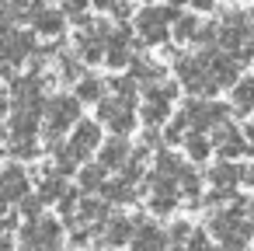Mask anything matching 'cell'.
Returning a JSON list of instances; mask_svg holds the SVG:
<instances>
[{
    "mask_svg": "<svg viewBox=\"0 0 254 251\" xmlns=\"http://www.w3.org/2000/svg\"><path fill=\"white\" fill-rule=\"evenodd\" d=\"M108 87L115 91V98H119V101L132 105V94H136V87H132V77H112V81H108Z\"/></svg>",
    "mask_w": 254,
    "mask_h": 251,
    "instance_id": "obj_18",
    "label": "cell"
},
{
    "mask_svg": "<svg viewBox=\"0 0 254 251\" xmlns=\"http://www.w3.org/2000/svg\"><path fill=\"white\" fill-rule=\"evenodd\" d=\"M60 67H63L66 81H80V63H77L73 56H63V60H60Z\"/></svg>",
    "mask_w": 254,
    "mask_h": 251,
    "instance_id": "obj_28",
    "label": "cell"
},
{
    "mask_svg": "<svg viewBox=\"0 0 254 251\" xmlns=\"http://www.w3.org/2000/svg\"><path fill=\"white\" fill-rule=\"evenodd\" d=\"M129 237H132V220L129 216H112L108 230H105V241L108 244H126Z\"/></svg>",
    "mask_w": 254,
    "mask_h": 251,
    "instance_id": "obj_12",
    "label": "cell"
},
{
    "mask_svg": "<svg viewBox=\"0 0 254 251\" xmlns=\"http://www.w3.org/2000/svg\"><path fill=\"white\" fill-rule=\"evenodd\" d=\"M28 195V174L21 167H7L0 174V199L11 202V199H25Z\"/></svg>",
    "mask_w": 254,
    "mask_h": 251,
    "instance_id": "obj_6",
    "label": "cell"
},
{
    "mask_svg": "<svg viewBox=\"0 0 254 251\" xmlns=\"http://www.w3.org/2000/svg\"><path fill=\"white\" fill-rule=\"evenodd\" d=\"M160 74H164V70H160V67H153V63H143V60H136V63H132V77H136V81H143V84H157V81H160Z\"/></svg>",
    "mask_w": 254,
    "mask_h": 251,
    "instance_id": "obj_17",
    "label": "cell"
},
{
    "mask_svg": "<svg viewBox=\"0 0 254 251\" xmlns=\"http://www.w3.org/2000/svg\"><path fill=\"white\" fill-rule=\"evenodd\" d=\"M101 195H105V202H129L136 192L129 188V181H105L101 185Z\"/></svg>",
    "mask_w": 254,
    "mask_h": 251,
    "instance_id": "obj_14",
    "label": "cell"
},
{
    "mask_svg": "<svg viewBox=\"0 0 254 251\" xmlns=\"http://www.w3.org/2000/svg\"><path fill=\"white\" fill-rule=\"evenodd\" d=\"M21 213L35 223V220H39V213H42V202H39L35 195H25V199H21Z\"/></svg>",
    "mask_w": 254,
    "mask_h": 251,
    "instance_id": "obj_25",
    "label": "cell"
},
{
    "mask_svg": "<svg viewBox=\"0 0 254 251\" xmlns=\"http://www.w3.org/2000/svg\"><path fill=\"white\" fill-rule=\"evenodd\" d=\"M28 11H32L35 32H46V35H60L63 32V11H49V7H28Z\"/></svg>",
    "mask_w": 254,
    "mask_h": 251,
    "instance_id": "obj_8",
    "label": "cell"
},
{
    "mask_svg": "<svg viewBox=\"0 0 254 251\" xmlns=\"http://www.w3.org/2000/svg\"><path fill=\"white\" fill-rule=\"evenodd\" d=\"M32 46H35V39L28 35V32H4L0 35V56H4V63L7 67H14V63H21L28 53H32Z\"/></svg>",
    "mask_w": 254,
    "mask_h": 251,
    "instance_id": "obj_5",
    "label": "cell"
},
{
    "mask_svg": "<svg viewBox=\"0 0 254 251\" xmlns=\"http://www.w3.org/2000/svg\"><path fill=\"white\" fill-rule=\"evenodd\" d=\"M174 25H178V28H174V39H178V42H188V39H195V32H198V21H195V18H178Z\"/></svg>",
    "mask_w": 254,
    "mask_h": 251,
    "instance_id": "obj_21",
    "label": "cell"
},
{
    "mask_svg": "<svg viewBox=\"0 0 254 251\" xmlns=\"http://www.w3.org/2000/svg\"><path fill=\"white\" fill-rule=\"evenodd\" d=\"M11 154H14V157H32V154H35V143H14Z\"/></svg>",
    "mask_w": 254,
    "mask_h": 251,
    "instance_id": "obj_31",
    "label": "cell"
},
{
    "mask_svg": "<svg viewBox=\"0 0 254 251\" xmlns=\"http://www.w3.org/2000/svg\"><path fill=\"white\" fill-rule=\"evenodd\" d=\"M247 136H251V150H254V122L247 126Z\"/></svg>",
    "mask_w": 254,
    "mask_h": 251,
    "instance_id": "obj_35",
    "label": "cell"
},
{
    "mask_svg": "<svg viewBox=\"0 0 254 251\" xmlns=\"http://www.w3.org/2000/svg\"><path fill=\"white\" fill-rule=\"evenodd\" d=\"M240 181H247V185H254V167H247V171H240Z\"/></svg>",
    "mask_w": 254,
    "mask_h": 251,
    "instance_id": "obj_32",
    "label": "cell"
},
{
    "mask_svg": "<svg viewBox=\"0 0 254 251\" xmlns=\"http://www.w3.org/2000/svg\"><path fill=\"white\" fill-rule=\"evenodd\" d=\"M181 167H185V164H181L174 154H160V157H157V178H164V181H178Z\"/></svg>",
    "mask_w": 254,
    "mask_h": 251,
    "instance_id": "obj_13",
    "label": "cell"
},
{
    "mask_svg": "<svg viewBox=\"0 0 254 251\" xmlns=\"http://www.w3.org/2000/svg\"><path fill=\"white\" fill-rule=\"evenodd\" d=\"M42 115H46V133L56 140L60 129H66V126H73L80 119V105L73 98H53V101H46Z\"/></svg>",
    "mask_w": 254,
    "mask_h": 251,
    "instance_id": "obj_1",
    "label": "cell"
},
{
    "mask_svg": "<svg viewBox=\"0 0 254 251\" xmlns=\"http://www.w3.org/2000/svg\"><path fill=\"white\" fill-rule=\"evenodd\" d=\"M0 251H11V241L7 237H0Z\"/></svg>",
    "mask_w": 254,
    "mask_h": 251,
    "instance_id": "obj_34",
    "label": "cell"
},
{
    "mask_svg": "<svg viewBox=\"0 0 254 251\" xmlns=\"http://www.w3.org/2000/svg\"><path fill=\"white\" fill-rule=\"evenodd\" d=\"M63 188H66L63 181H56V178H46L35 199H39V202H49V199H60V195H63Z\"/></svg>",
    "mask_w": 254,
    "mask_h": 251,
    "instance_id": "obj_23",
    "label": "cell"
},
{
    "mask_svg": "<svg viewBox=\"0 0 254 251\" xmlns=\"http://www.w3.org/2000/svg\"><path fill=\"white\" fill-rule=\"evenodd\" d=\"M80 185H84V188H101V185H105V171H101L98 164L80 167Z\"/></svg>",
    "mask_w": 254,
    "mask_h": 251,
    "instance_id": "obj_19",
    "label": "cell"
},
{
    "mask_svg": "<svg viewBox=\"0 0 254 251\" xmlns=\"http://www.w3.org/2000/svg\"><path fill=\"white\" fill-rule=\"evenodd\" d=\"M230 98H233V108H237L240 115H247V112L254 108V77L237 81V84H233V91H230Z\"/></svg>",
    "mask_w": 254,
    "mask_h": 251,
    "instance_id": "obj_11",
    "label": "cell"
},
{
    "mask_svg": "<svg viewBox=\"0 0 254 251\" xmlns=\"http://www.w3.org/2000/svg\"><path fill=\"white\" fill-rule=\"evenodd\" d=\"M101 94H105V87H101V81H94V77H84L80 84H77V105L80 101H101Z\"/></svg>",
    "mask_w": 254,
    "mask_h": 251,
    "instance_id": "obj_16",
    "label": "cell"
},
{
    "mask_svg": "<svg viewBox=\"0 0 254 251\" xmlns=\"http://www.w3.org/2000/svg\"><path fill=\"white\" fill-rule=\"evenodd\" d=\"M174 199H178V195H153V199H150V209H153V213H171V209H174Z\"/></svg>",
    "mask_w": 254,
    "mask_h": 251,
    "instance_id": "obj_27",
    "label": "cell"
},
{
    "mask_svg": "<svg viewBox=\"0 0 254 251\" xmlns=\"http://www.w3.org/2000/svg\"><path fill=\"white\" fill-rule=\"evenodd\" d=\"M237 181H240V167H237V164L223 161V164H216V167H212V185H216L223 195H230Z\"/></svg>",
    "mask_w": 254,
    "mask_h": 251,
    "instance_id": "obj_10",
    "label": "cell"
},
{
    "mask_svg": "<svg viewBox=\"0 0 254 251\" xmlns=\"http://www.w3.org/2000/svg\"><path fill=\"white\" fill-rule=\"evenodd\" d=\"M4 206H7V202H4V199H0V213H4Z\"/></svg>",
    "mask_w": 254,
    "mask_h": 251,
    "instance_id": "obj_36",
    "label": "cell"
},
{
    "mask_svg": "<svg viewBox=\"0 0 254 251\" xmlns=\"http://www.w3.org/2000/svg\"><path fill=\"white\" fill-rule=\"evenodd\" d=\"M188 251H212V244H209V237L202 230H191L188 234Z\"/></svg>",
    "mask_w": 254,
    "mask_h": 251,
    "instance_id": "obj_26",
    "label": "cell"
},
{
    "mask_svg": "<svg viewBox=\"0 0 254 251\" xmlns=\"http://www.w3.org/2000/svg\"><path fill=\"white\" fill-rule=\"evenodd\" d=\"M105 213H108V202L105 199H84L80 202V220L84 223H101Z\"/></svg>",
    "mask_w": 254,
    "mask_h": 251,
    "instance_id": "obj_15",
    "label": "cell"
},
{
    "mask_svg": "<svg viewBox=\"0 0 254 251\" xmlns=\"http://www.w3.org/2000/svg\"><path fill=\"white\" fill-rule=\"evenodd\" d=\"M174 251H188V248H174Z\"/></svg>",
    "mask_w": 254,
    "mask_h": 251,
    "instance_id": "obj_37",
    "label": "cell"
},
{
    "mask_svg": "<svg viewBox=\"0 0 254 251\" xmlns=\"http://www.w3.org/2000/svg\"><path fill=\"white\" fill-rule=\"evenodd\" d=\"M0 227H4V230H11V227H18V220H14V216H4V220H0Z\"/></svg>",
    "mask_w": 254,
    "mask_h": 251,
    "instance_id": "obj_33",
    "label": "cell"
},
{
    "mask_svg": "<svg viewBox=\"0 0 254 251\" xmlns=\"http://www.w3.org/2000/svg\"><path fill=\"white\" fill-rule=\"evenodd\" d=\"M171 115V105H157V101H150L146 108H143V122L146 126H157V122H164Z\"/></svg>",
    "mask_w": 254,
    "mask_h": 251,
    "instance_id": "obj_20",
    "label": "cell"
},
{
    "mask_svg": "<svg viewBox=\"0 0 254 251\" xmlns=\"http://www.w3.org/2000/svg\"><path fill=\"white\" fill-rule=\"evenodd\" d=\"M101 119L119 133V140L136 126V115H132V105H126V101H119V98H105L101 101Z\"/></svg>",
    "mask_w": 254,
    "mask_h": 251,
    "instance_id": "obj_4",
    "label": "cell"
},
{
    "mask_svg": "<svg viewBox=\"0 0 254 251\" xmlns=\"http://www.w3.org/2000/svg\"><path fill=\"white\" fill-rule=\"evenodd\" d=\"M174 185H181L188 195H195V192H198V174H195L191 167H181V174H178V181H174Z\"/></svg>",
    "mask_w": 254,
    "mask_h": 251,
    "instance_id": "obj_24",
    "label": "cell"
},
{
    "mask_svg": "<svg viewBox=\"0 0 254 251\" xmlns=\"http://www.w3.org/2000/svg\"><path fill=\"white\" fill-rule=\"evenodd\" d=\"M188 154H191V161H205L209 157V140L198 136V133H191L188 136Z\"/></svg>",
    "mask_w": 254,
    "mask_h": 251,
    "instance_id": "obj_22",
    "label": "cell"
},
{
    "mask_svg": "<svg viewBox=\"0 0 254 251\" xmlns=\"http://www.w3.org/2000/svg\"><path fill=\"white\" fill-rule=\"evenodd\" d=\"M21 241L25 248H42V251H53L56 241H60V223L56 220H35L21 230Z\"/></svg>",
    "mask_w": 254,
    "mask_h": 251,
    "instance_id": "obj_3",
    "label": "cell"
},
{
    "mask_svg": "<svg viewBox=\"0 0 254 251\" xmlns=\"http://www.w3.org/2000/svg\"><path fill=\"white\" fill-rule=\"evenodd\" d=\"M98 143H101V129H98V122H77V133L70 136L66 154H70L73 161H87L91 150H94Z\"/></svg>",
    "mask_w": 254,
    "mask_h": 251,
    "instance_id": "obj_2",
    "label": "cell"
},
{
    "mask_svg": "<svg viewBox=\"0 0 254 251\" xmlns=\"http://www.w3.org/2000/svg\"><path fill=\"white\" fill-rule=\"evenodd\" d=\"M188 234H191L188 223H174V227H171V241H174L178 248H181V241H188Z\"/></svg>",
    "mask_w": 254,
    "mask_h": 251,
    "instance_id": "obj_30",
    "label": "cell"
},
{
    "mask_svg": "<svg viewBox=\"0 0 254 251\" xmlns=\"http://www.w3.org/2000/svg\"><path fill=\"white\" fill-rule=\"evenodd\" d=\"M35 126H39V115H32V112H14L11 115V136H14V143H25V140H32L35 136Z\"/></svg>",
    "mask_w": 254,
    "mask_h": 251,
    "instance_id": "obj_9",
    "label": "cell"
},
{
    "mask_svg": "<svg viewBox=\"0 0 254 251\" xmlns=\"http://www.w3.org/2000/svg\"><path fill=\"white\" fill-rule=\"evenodd\" d=\"M185 126H188V122H185V119H181V115H178V119H174V122H171V126H167V133H164V136H167V140H171V143H178V140H181V136H185V133H181V129H185Z\"/></svg>",
    "mask_w": 254,
    "mask_h": 251,
    "instance_id": "obj_29",
    "label": "cell"
},
{
    "mask_svg": "<svg viewBox=\"0 0 254 251\" xmlns=\"http://www.w3.org/2000/svg\"><path fill=\"white\" fill-rule=\"evenodd\" d=\"M129 161V147H126V140H108L105 147H101V157H98V167L101 171H112V167H122Z\"/></svg>",
    "mask_w": 254,
    "mask_h": 251,
    "instance_id": "obj_7",
    "label": "cell"
}]
</instances>
